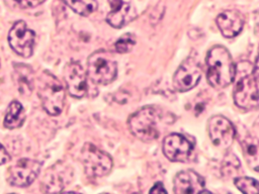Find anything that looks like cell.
Here are the masks:
<instances>
[{"instance_id": "obj_1", "label": "cell", "mask_w": 259, "mask_h": 194, "mask_svg": "<svg viewBox=\"0 0 259 194\" xmlns=\"http://www.w3.org/2000/svg\"><path fill=\"white\" fill-rule=\"evenodd\" d=\"M206 67V78L213 88L223 89L228 87L236 77V66L231 54L222 45H215L208 51Z\"/></svg>"}, {"instance_id": "obj_2", "label": "cell", "mask_w": 259, "mask_h": 194, "mask_svg": "<svg viewBox=\"0 0 259 194\" xmlns=\"http://www.w3.org/2000/svg\"><path fill=\"white\" fill-rule=\"evenodd\" d=\"M162 113L155 107L147 106L136 111L128 118L127 124L131 132L143 141H152L160 135L159 122Z\"/></svg>"}, {"instance_id": "obj_3", "label": "cell", "mask_w": 259, "mask_h": 194, "mask_svg": "<svg viewBox=\"0 0 259 194\" xmlns=\"http://www.w3.org/2000/svg\"><path fill=\"white\" fill-rule=\"evenodd\" d=\"M37 93L47 113L58 115L62 112L65 102V89L53 74L48 71L40 74L37 80Z\"/></svg>"}, {"instance_id": "obj_4", "label": "cell", "mask_w": 259, "mask_h": 194, "mask_svg": "<svg viewBox=\"0 0 259 194\" xmlns=\"http://www.w3.org/2000/svg\"><path fill=\"white\" fill-rule=\"evenodd\" d=\"M87 77L95 84L107 85L115 80L117 64L113 56L104 50L94 52L87 61Z\"/></svg>"}, {"instance_id": "obj_5", "label": "cell", "mask_w": 259, "mask_h": 194, "mask_svg": "<svg viewBox=\"0 0 259 194\" xmlns=\"http://www.w3.org/2000/svg\"><path fill=\"white\" fill-rule=\"evenodd\" d=\"M258 67L257 59L254 69L249 73L240 75L234 89V101L240 108L252 110L258 107Z\"/></svg>"}, {"instance_id": "obj_6", "label": "cell", "mask_w": 259, "mask_h": 194, "mask_svg": "<svg viewBox=\"0 0 259 194\" xmlns=\"http://www.w3.org/2000/svg\"><path fill=\"white\" fill-rule=\"evenodd\" d=\"M81 160L85 173L89 177H102L107 175L112 168V159L93 143L86 142L81 151Z\"/></svg>"}, {"instance_id": "obj_7", "label": "cell", "mask_w": 259, "mask_h": 194, "mask_svg": "<svg viewBox=\"0 0 259 194\" xmlns=\"http://www.w3.org/2000/svg\"><path fill=\"white\" fill-rule=\"evenodd\" d=\"M41 163L31 159H20L9 167L7 181L14 187H27L38 176Z\"/></svg>"}, {"instance_id": "obj_8", "label": "cell", "mask_w": 259, "mask_h": 194, "mask_svg": "<svg viewBox=\"0 0 259 194\" xmlns=\"http://www.w3.org/2000/svg\"><path fill=\"white\" fill-rule=\"evenodd\" d=\"M34 38V31L29 29L23 20L16 21L8 33L10 47L23 58H29L32 55Z\"/></svg>"}, {"instance_id": "obj_9", "label": "cell", "mask_w": 259, "mask_h": 194, "mask_svg": "<svg viewBox=\"0 0 259 194\" xmlns=\"http://www.w3.org/2000/svg\"><path fill=\"white\" fill-rule=\"evenodd\" d=\"M201 68L192 57L187 58L176 70L173 76V87L178 92L189 91L200 81Z\"/></svg>"}, {"instance_id": "obj_10", "label": "cell", "mask_w": 259, "mask_h": 194, "mask_svg": "<svg viewBox=\"0 0 259 194\" xmlns=\"http://www.w3.org/2000/svg\"><path fill=\"white\" fill-rule=\"evenodd\" d=\"M207 131L211 142L220 149L230 148L236 135L234 125L223 115H214L208 119Z\"/></svg>"}, {"instance_id": "obj_11", "label": "cell", "mask_w": 259, "mask_h": 194, "mask_svg": "<svg viewBox=\"0 0 259 194\" xmlns=\"http://www.w3.org/2000/svg\"><path fill=\"white\" fill-rule=\"evenodd\" d=\"M64 79L67 89L73 97L82 98L87 93V74L79 62L71 61L65 66Z\"/></svg>"}, {"instance_id": "obj_12", "label": "cell", "mask_w": 259, "mask_h": 194, "mask_svg": "<svg viewBox=\"0 0 259 194\" xmlns=\"http://www.w3.org/2000/svg\"><path fill=\"white\" fill-rule=\"evenodd\" d=\"M163 153L165 157L172 162H186L191 156L193 146L183 135L171 133L163 140Z\"/></svg>"}, {"instance_id": "obj_13", "label": "cell", "mask_w": 259, "mask_h": 194, "mask_svg": "<svg viewBox=\"0 0 259 194\" xmlns=\"http://www.w3.org/2000/svg\"><path fill=\"white\" fill-rule=\"evenodd\" d=\"M110 11L106 16L107 23L114 28H121L131 22L136 12L131 0H108Z\"/></svg>"}, {"instance_id": "obj_14", "label": "cell", "mask_w": 259, "mask_h": 194, "mask_svg": "<svg viewBox=\"0 0 259 194\" xmlns=\"http://www.w3.org/2000/svg\"><path fill=\"white\" fill-rule=\"evenodd\" d=\"M203 189V178L193 170L182 171L174 178V193L176 194L201 193Z\"/></svg>"}, {"instance_id": "obj_15", "label": "cell", "mask_w": 259, "mask_h": 194, "mask_svg": "<svg viewBox=\"0 0 259 194\" xmlns=\"http://www.w3.org/2000/svg\"><path fill=\"white\" fill-rule=\"evenodd\" d=\"M218 27L225 37L232 38L238 35L244 26L243 15L238 10H226L215 19Z\"/></svg>"}, {"instance_id": "obj_16", "label": "cell", "mask_w": 259, "mask_h": 194, "mask_svg": "<svg viewBox=\"0 0 259 194\" xmlns=\"http://www.w3.org/2000/svg\"><path fill=\"white\" fill-rule=\"evenodd\" d=\"M73 177L72 169L64 165L55 166V169H52L46 177L45 186L47 187L48 192H59L61 191L68 183L71 182Z\"/></svg>"}, {"instance_id": "obj_17", "label": "cell", "mask_w": 259, "mask_h": 194, "mask_svg": "<svg viewBox=\"0 0 259 194\" xmlns=\"http://www.w3.org/2000/svg\"><path fill=\"white\" fill-rule=\"evenodd\" d=\"M13 78L18 92L23 96H29L34 87L33 71L26 64L15 63L13 65Z\"/></svg>"}, {"instance_id": "obj_18", "label": "cell", "mask_w": 259, "mask_h": 194, "mask_svg": "<svg viewBox=\"0 0 259 194\" xmlns=\"http://www.w3.org/2000/svg\"><path fill=\"white\" fill-rule=\"evenodd\" d=\"M24 120L25 113L21 103L16 100L10 102L4 116V126L9 129L18 128L23 124Z\"/></svg>"}, {"instance_id": "obj_19", "label": "cell", "mask_w": 259, "mask_h": 194, "mask_svg": "<svg viewBox=\"0 0 259 194\" xmlns=\"http://www.w3.org/2000/svg\"><path fill=\"white\" fill-rule=\"evenodd\" d=\"M242 143V150L244 152L246 161L248 165L254 170L258 171V140L255 136H252L250 134H246L241 139Z\"/></svg>"}, {"instance_id": "obj_20", "label": "cell", "mask_w": 259, "mask_h": 194, "mask_svg": "<svg viewBox=\"0 0 259 194\" xmlns=\"http://www.w3.org/2000/svg\"><path fill=\"white\" fill-rule=\"evenodd\" d=\"M72 10L82 16H88L93 13L98 4L96 0H63Z\"/></svg>"}, {"instance_id": "obj_21", "label": "cell", "mask_w": 259, "mask_h": 194, "mask_svg": "<svg viewBox=\"0 0 259 194\" xmlns=\"http://www.w3.org/2000/svg\"><path fill=\"white\" fill-rule=\"evenodd\" d=\"M234 184L237 188L247 194H257L258 193V182L257 180L250 177H238L234 179Z\"/></svg>"}, {"instance_id": "obj_22", "label": "cell", "mask_w": 259, "mask_h": 194, "mask_svg": "<svg viewBox=\"0 0 259 194\" xmlns=\"http://www.w3.org/2000/svg\"><path fill=\"white\" fill-rule=\"evenodd\" d=\"M136 44V38L132 33H125L114 43V48L119 54L130 53Z\"/></svg>"}, {"instance_id": "obj_23", "label": "cell", "mask_w": 259, "mask_h": 194, "mask_svg": "<svg viewBox=\"0 0 259 194\" xmlns=\"http://www.w3.org/2000/svg\"><path fill=\"white\" fill-rule=\"evenodd\" d=\"M223 172L227 171V175H230L232 172H235V170H237L240 166L239 160L237 159L236 156L234 155H229L225 158L224 163H223Z\"/></svg>"}, {"instance_id": "obj_24", "label": "cell", "mask_w": 259, "mask_h": 194, "mask_svg": "<svg viewBox=\"0 0 259 194\" xmlns=\"http://www.w3.org/2000/svg\"><path fill=\"white\" fill-rule=\"evenodd\" d=\"M15 1L23 8H33L40 5L46 0H15Z\"/></svg>"}, {"instance_id": "obj_25", "label": "cell", "mask_w": 259, "mask_h": 194, "mask_svg": "<svg viewBox=\"0 0 259 194\" xmlns=\"http://www.w3.org/2000/svg\"><path fill=\"white\" fill-rule=\"evenodd\" d=\"M10 161V156L8 152L5 150V148L0 143V165L6 164Z\"/></svg>"}, {"instance_id": "obj_26", "label": "cell", "mask_w": 259, "mask_h": 194, "mask_svg": "<svg viewBox=\"0 0 259 194\" xmlns=\"http://www.w3.org/2000/svg\"><path fill=\"white\" fill-rule=\"evenodd\" d=\"M150 193H167V190L164 188V185L161 182H157L150 190Z\"/></svg>"}]
</instances>
